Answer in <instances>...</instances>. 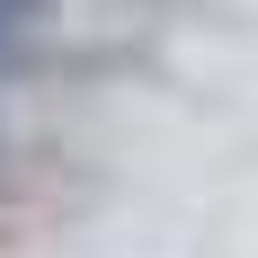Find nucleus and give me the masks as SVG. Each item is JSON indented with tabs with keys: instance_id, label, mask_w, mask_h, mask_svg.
<instances>
[{
	"instance_id": "nucleus-1",
	"label": "nucleus",
	"mask_w": 258,
	"mask_h": 258,
	"mask_svg": "<svg viewBox=\"0 0 258 258\" xmlns=\"http://www.w3.org/2000/svg\"><path fill=\"white\" fill-rule=\"evenodd\" d=\"M45 18H53V0H0V72L45 36Z\"/></svg>"
}]
</instances>
